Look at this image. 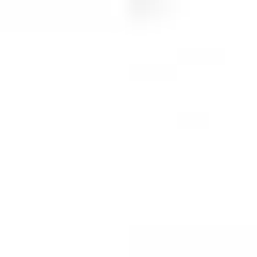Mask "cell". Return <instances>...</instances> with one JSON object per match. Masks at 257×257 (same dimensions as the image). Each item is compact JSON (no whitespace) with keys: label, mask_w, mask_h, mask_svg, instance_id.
<instances>
[{"label":"cell","mask_w":257,"mask_h":257,"mask_svg":"<svg viewBox=\"0 0 257 257\" xmlns=\"http://www.w3.org/2000/svg\"><path fill=\"white\" fill-rule=\"evenodd\" d=\"M177 257H209V241H177Z\"/></svg>","instance_id":"cell-2"},{"label":"cell","mask_w":257,"mask_h":257,"mask_svg":"<svg viewBox=\"0 0 257 257\" xmlns=\"http://www.w3.org/2000/svg\"><path fill=\"white\" fill-rule=\"evenodd\" d=\"M112 16H161V0H112Z\"/></svg>","instance_id":"cell-1"}]
</instances>
